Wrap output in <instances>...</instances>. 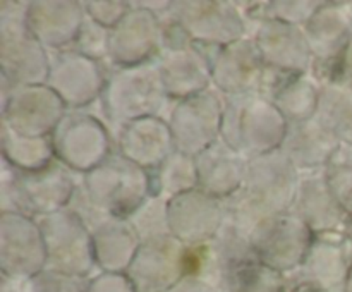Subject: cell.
I'll use <instances>...</instances> for the list:
<instances>
[{"label": "cell", "instance_id": "6da1fadb", "mask_svg": "<svg viewBox=\"0 0 352 292\" xmlns=\"http://www.w3.org/2000/svg\"><path fill=\"white\" fill-rule=\"evenodd\" d=\"M217 292H285V284L280 271L244 261L219 278Z\"/></svg>", "mask_w": 352, "mask_h": 292}, {"label": "cell", "instance_id": "7a4b0ae2", "mask_svg": "<svg viewBox=\"0 0 352 292\" xmlns=\"http://www.w3.org/2000/svg\"><path fill=\"white\" fill-rule=\"evenodd\" d=\"M24 292H86L76 277L58 273V271H45L30 278Z\"/></svg>", "mask_w": 352, "mask_h": 292}, {"label": "cell", "instance_id": "3957f363", "mask_svg": "<svg viewBox=\"0 0 352 292\" xmlns=\"http://www.w3.org/2000/svg\"><path fill=\"white\" fill-rule=\"evenodd\" d=\"M86 292H138L127 275L109 273L96 278L86 287Z\"/></svg>", "mask_w": 352, "mask_h": 292}, {"label": "cell", "instance_id": "277c9868", "mask_svg": "<svg viewBox=\"0 0 352 292\" xmlns=\"http://www.w3.org/2000/svg\"><path fill=\"white\" fill-rule=\"evenodd\" d=\"M167 292H217V287L199 278H182L175 287Z\"/></svg>", "mask_w": 352, "mask_h": 292}, {"label": "cell", "instance_id": "5b68a950", "mask_svg": "<svg viewBox=\"0 0 352 292\" xmlns=\"http://www.w3.org/2000/svg\"><path fill=\"white\" fill-rule=\"evenodd\" d=\"M292 292H330V291H325V289H322V287H316V285L302 282V284H299Z\"/></svg>", "mask_w": 352, "mask_h": 292}, {"label": "cell", "instance_id": "8992f818", "mask_svg": "<svg viewBox=\"0 0 352 292\" xmlns=\"http://www.w3.org/2000/svg\"><path fill=\"white\" fill-rule=\"evenodd\" d=\"M344 292H352V267H351V271H349V277H347L346 287H344Z\"/></svg>", "mask_w": 352, "mask_h": 292}]
</instances>
